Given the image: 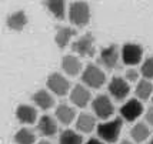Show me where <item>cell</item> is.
Wrapping results in <instances>:
<instances>
[{
    "label": "cell",
    "instance_id": "obj_24",
    "mask_svg": "<svg viewBox=\"0 0 153 144\" xmlns=\"http://www.w3.org/2000/svg\"><path fill=\"white\" fill-rule=\"evenodd\" d=\"M14 141L17 144H34L36 136L29 128H20L14 134Z\"/></svg>",
    "mask_w": 153,
    "mask_h": 144
},
{
    "label": "cell",
    "instance_id": "obj_7",
    "mask_svg": "<svg viewBox=\"0 0 153 144\" xmlns=\"http://www.w3.org/2000/svg\"><path fill=\"white\" fill-rule=\"evenodd\" d=\"M143 57V47L136 43H126L122 49V59L126 64H137Z\"/></svg>",
    "mask_w": 153,
    "mask_h": 144
},
{
    "label": "cell",
    "instance_id": "obj_14",
    "mask_svg": "<svg viewBox=\"0 0 153 144\" xmlns=\"http://www.w3.org/2000/svg\"><path fill=\"white\" fill-rule=\"evenodd\" d=\"M16 117L20 123H25V124H33L36 121L37 117V112L34 110L32 106L27 104H20L16 109Z\"/></svg>",
    "mask_w": 153,
    "mask_h": 144
},
{
    "label": "cell",
    "instance_id": "obj_32",
    "mask_svg": "<svg viewBox=\"0 0 153 144\" xmlns=\"http://www.w3.org/2000/svg\"><path fill=\"white\" fill-rule=\"evenodd\" d=\"M152 100H153V98H152Z\"/></svg>",
    "mask_w": 153,
    "mask_h": 144
},
{
    "label": "cell",
    "instance_id": "obj_18",
    "mask_svg": "<svg viewBox=\"0 0 153 144\" xmlns=\"http://www.w3.org/2000/svg\"><path fill=\"white\" fill-rule=\"evenodd\" d=\"M32 100L37 104V107L43 109V110H49L54 103L52 94L49 92H46V90H39V92H36L33 96H32Z\"/></svg>",
    "mask_w": 153,
    "mask_h": 144
},
{
    "label": "cell",
    "instance_id": "obj_29",
    "mask_svg": "<svg viewBox=\"0 0 153 144\" xmlns=\"http://www.w3.org/2000/svg\"><path fill=\"white\" fill-rule=\"evenodd\" d=\"M120 144H133V143H130L129 140H123V141H122V143H120Z\"/></svg>",
    "mask_w": 153,
    "mask_h": 144
},
{
    "label": "cell",
    "instance_id": "obj_31",
    "mask_svg": "<svg viewBox=\"0 0 153 144\" xmlns=\"http://www.w3.org/2000/svg\"><path fill=\"white\" fill-rule=\"evenodd\" d=\"M149 144H153V137H152V140H150V141H149Z\"/></svg>",
    "mask_w": 153,
    "mask_h": 144
},
{
    "label": "cell",
    "instance_id": "obj_22",
    "mask_svg": "<svg viewBox=\"0 0 153 144\" xmlns=\"http://www.w3.org/2000/svg\"><path fill=\"white\" fill-rule=\"evenodd\" d=\"M153 93V84L150 83V80H140L137 83V87H136V96L142 100H147V98L152 96Z\"/></svg>",
    "mask_w": 153,
    "mask_h": 144
},
{
    "label": "cell",
    "instance_id": "obj_6",
    "mask_svg": "<svg viewBox=\"0 0 153 144\" xmlns=\"http://www.w3.org/2000/svg\"><path fill=\"white\" fill-rule=\"evenodd\" d=\"M72 50L79 56H93L94 54V36L92 33H86L77 41H73Z\"/></svg>",
    "mask_w": 153,
    "mask_h": 144
},
{
    "label": "cell",
    "instance_id": "obj_12",
    "mask_svg": "<svg viewBox=\"0 0 153 144\" xmlns=\"http://www.w3.org/2000/svg\"><path fill=\"white\" fill-rule=\"evenodd\" d=\"M90 98H92L90 97V92L86 87H83L80 84L74 86L72 93H70V100L77 107H86L89 104V101H90Z\"/></svg>",
    "mask_w": 153,
    "mask_h": 144
},
{
    "label": "cell",
    "instance_id": "obj_8",
    "mask_svg": "<svg viewBox=\"0 0 153 144\" xmlns=\"http://www.w3.org/2000/svg\"><path fill=\"white\" fill-rule=\"evenodd\" d=\"M109 93L110 96L116 100H123L129 96L130 93V87L126 83V80L122 79V77H113L109 83Z\"/></svg>",
    "mask_w": 153,
    "mask_h": 144
},
{
    "label": "cell",
    "instance_id": "obj_25",
    "mask_svg": "<svg viewBox=\"0 0 153 144\" xmlns=\"http://www.w3.org/2000/svg\"><path fill=\"white\" fill-rule=\"evenodd\" d=\"M140 72H142V76L146 80L153 79V57H147L145 60V63L142 64Z\"/></svg>",
    "mask_w": 153,
    "mask_h": 144
},
{
    "label": "cell",
    "instance_id": "obj_2",
    "mask_svg": "<svg viewBox=\"0 0 153 144\" xmlns=\"http://www.w3.org/2000/svg\"><path fill=\"white\" fill-rule=\"evenodd\" d=\"M122 124H123L122 117H116L112 121L102 123V124L97 126V136L106 143H114L119 138Z\"/></svg>",
    "mask_w": 153,
    "mask_h": 144
},
{
    "label": "cell",
    "instance_id": "obj_23",
    "mask_svg": "<svg viewBox=\"0 0 153 144\" xmlns=\"http://www.w3.org/2000/svg\"><path fill=\"white\" fill-rule=\"evenodd\" d=\"M59 144H83V138L73 130H65L59 137Z\"/></svg>",
    "mask_w": 153,
    "mask_h": 144
},
{
    "label": "cell",
    "instance_id": "obj_28",
    "mask_svg": "<svg viewBox=\"0 0 153 144\" xmlns=\"http://www.w3.org/2000/svg\"><path fill=\"white\" fill-rule=\"evenodd\" d=\"M86 144H105V143H103V141H100V140H97V138H90Z\"/></svg>",
    "mask_w": 153,
    "mask_h": 144
},
{
    "label": "cell",
    "instance_id": "obj_10",
    "mask_svg": "<svg viewBox=\"0 0 153 144\" xmlns=\"http://www.w3.org/2000/svg\"><path fill=\"white\" fill-rule=\"evenodd\" d=\"M100 61L109 70L114 69L116 64H117V61H119V50H117V46L116 44H110V46L102 49V52H100Z\"/></svg>",
    "mask_w": 153,
    "mask_h": 144
},
{
    "label": "cell",
    "instance_id": "obj_11",
    "mask_svg": "<svg viewBox=\"0 0 153 144\" xmlns=\"http://www.w3.org/2000/svg\"><path fill=\"white\" fill-rule=\"evenodd\" d=\"M27 21V14L26 12H23V10H17V12H14V13L9 14L7 16V27L10 29V30H13V32H22L25 27H26Z\"/></svg>",
    "mask_w": 153,
    "mask_h": 144
},
{
    "label": "cell",
    "instance_id": "obj_27",
    "mask_svg": "<svg viewBox=\"0 0 153 144\" xmlns=\"http://www.w3.org/2000/svg\"><path fill=\"white\" fill-rule=\"evenodd\" d=\"M146 121L153 127V107H149V110L146 113Z\"/></svg>",
    "mask_w": 153,
    "mask_h": 144
},
{
    "label": "cell",
    "instance_id": "obj_19",
    "mask_svg": "<svg viewBox=\"0 0 153 144\" xmlns=\"http://www.w3.org/2000/svg\"><path fill=\"white\" fill-rule=\"evenodd\" d=\"M96 126V120L92 114H87V113H82L79 117H77V123L76 127L77 130H80L82 133H90Z\"/></svg>",
    "mask_w": 153,
    "mask_h": 144
},
{
    "label": "cell",
    "instance_id": "obj_17",
    "mask_svg": "<svg viewBox=\"0 0 153 144\" xmlns=\"http://www.w3.org/2000/svg\"><path fill=\"white\" fill-rule=\"evenodd\" d=\"M45 7L53 14L54 19H65V13H66V3L65 1H62V0H49V1H45Z\"/></svg>",
    "mask_w": 153,
    "mask_h": 144
},
{
    "label": "cell",
    "instance_id": "obj_15",
    "mask_svg": "<svg viewBox=\"0 0 153 144\" xmlns=\"http://www.w3.org/2000/svg\"><path fill=\"white\" fill-rule=\"evenodd\" d=\"M76 36V30L74 29H70V27H65L60 26L56 29V36H54V41L59 49H65V47L69 44V41L72 37Z\"/></svg>",
    "mask_w": 153,
    "mask_h": 144
},
{
    "label": "cell",
    "instance_id": "obj_9",
    "mask_svg": "<svg viewBox=\"0 0 153 144\" xmlns=\"http://www.w3.org/2000/svg\"><path fill=\"white\" fill-rule=\"evenodd\" d=\"M142 113H143V106L136 98L129 100L126 104H123L120 107V116L126 121H134Z\"/></svg>",
    "mask_w": 153,
    "mask_h": 144
},
{
    "label": "cell",
    "instance_id": "obj_16",
    "mask_svg": "<svg viewBox=\"0 0 153 144\" xmlns=\"http://www.w3.org/2000/svg\"><path fill=\"white\" fill-rule=\"evenodd\" d=\"M62 69L63 72L69 74V76H77L82 70V64H80L79 59L73 56V54H67L62 60Z\"/></svg>",
    "mask_w": 153,
    "mask_h": 144
},
{
    "label": "cell",
    "instance_id": "obj_13",
    "mask_svg": "<svg viewBox=\"0 0 153 144\" xmlns=\"http://www.w3.org/2000/svg\"><path fill=\"white\" fill-rule=\"evenodd\" d=\"M37 130L45 137H53L54 134L57 133V124L50 116L45 114V116L40 117L39 123H37Z\"/></svg>",
    "mask_w": 153,
    "mask_h": 144
},
{
    "label": "cell",
    "instance_id": "obj_20",
    "mask_svg": "<svg viewBox=\"0 0 153 144\" xmlns=\"http://www.w3.org/2000/svg\"><path fill=\"white\" fill-rule=\"evenodd\" d=\"M130 136L136 143H143L146 141L149 136H150V130L145 123H137L133 126V128L130 130Z\"/></svg>",
    "mask_w": 153,
    "mask_h": 144
},
{
    "label": "cell",
    "instance_id": "obj_4",
    "mask_svg": "<svg viewBox=\"0 0 153 144\" xmlns=\"http://www.w3.org/2000/svg\"><path fill=\"white\" fill-rule=\"evenodd\" d=\"M94 114L102 120H106L113 114V104L106 94H99L92 103Z\"/></svg>",
    "mask_w": 153,
    "mask_h": 144
},
{
    "label": "cell",
    "instance_id": "obj_21",
    "mask_svg": "<svg viewBox=\"0 0 153 144\" xmlns=\"http://www.w3.org/2000/svg\"><path fill=\"white\" fill-rule=\"evenodd\" d=\"M56 117L59 118L60 123L70 124L74 118V110L67 104H59L57 109H56Z\"/></svg>",
    "mask_w": 153,
    "mask_h": 144
},
{
    "label": "cell",
    "instance_id": "obj_26",
    "mask_svg": "<svg viewBox=\"0 0 153 144\" xmlns=\"http://www.w3.org/2000/svg\"><path fill=\"white\" fill-rule=\"evenodd\" d=\"M139 77V73L136 72V70H127L126 72V79L129 81H136Z\"/></svg>",
    "mask_w": 153,
    "mask_h": 144
},
{
    "label": "cell",
    "instance_id": "obj_1",
    "mask_svg": "<svg viewBox=\"0 0 153 144\" xmlns=\"http://www.w3.org/2000/svg\"><path fill=\"white\" fill-rule=\"evenodd\" d=\"M69 19L77 27H85L90 20V9L86 1H73L69 7Z\"/></svg>",
    "mask_w": 153,
    "mask_h": 144
},
{
    "label": "cell",
    "instance_id": "obj_30",
    "mask_svg": "<svg viewBox=\"0 0 153 144\" xmlns=\"http://www.w3.org/2000/svg\"><path fill=\"white\" fill-rule=\"evenodd\" d=\"M39 144H52V143H49V141H45V140H43V141H40Z\"/></svg>",
    "mask_w": 153,
    "mask_h": 144
},
{
    "label": "cell",
    "instance_id": "obj_3",
    "mask_svg": "<svg viewBox=\"0 0 153 144\" xmlns=\"http://www.w3.org/2000/svg\"><path fill=\"white\" fill-rule=\"evenodd\" d=\"M82 80L92 89H100L106 83V76L96 64H87L82 73Z\"/></svg>",
    "mask_w": 153,
    "mask_h": 144
},
{
    "label": "cell",
    "instance_id": "obj_5",
    "mask_svg": "<svg viewBox=\"0 0 153 144\" xmlns=\"http://www.w3.org/2000/svg\"><path fill=\"white\" fill-rule=\"evenodd\" d=\"M47 87L50 89V92H53L57 96H65L69 92V87H70V81L62 76L60 73H52L46 81Z\"/></svg>",
    "mask_w": 153,
    "mask_h": 144
}]
</instances>
